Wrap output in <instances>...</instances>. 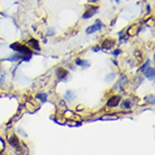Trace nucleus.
Wrapping results in <instances>:
<instances>
[{"label":"nucleus","instance_id":"nucleus-1","mask_svg":"<svg viewBox=\"0 0 155 155\" xmlns=\"http://www.w3.org/2000/svg\"><path fill=\"white\" fill-rule=\"evenodd\" d=\"M10 48L11 49H14V51H16L17 53L19 54H23V55H31L32 56V49L26 46V45H23V44H19V43H14L10 45Z\"/></svg>","mask_w":155,"mask_h":155},{"label":"nucleus","instance_id":"nucleus-2","mask_svg":"<svg viewBox=\"0 0 155 155\" xmlns=\"http://www.w3.org/2000/svg\"><path fill=\"white\" fill-rule=\"evenodd\" d=\"M120 100H122V98H120L119 96L111 97V98L107 101V107H109V108L117 107L118 105H119V102H120Z\"/></svg>","mask_w":155,"mask_h":155},{"label":"nucleus","instance_id":"nucleus-3","mask_svg":"<svg viewBox=\"0 0 155 155\" xmlns=\"http://www.w3.org/2000/svg\"><path fill=\"white\" fill-rule=\"evenodd\" d=\"M97 12H98V7H96V6H92V7H89V9L83 14V16H82V18L83 19H88V18H90V17H92L93 15H96Z\"/></svg>","mask_w":155,"mask_h":155},{"label":"nucleus","instance_id":"nucleus-4","mask_svg":"<svg viewBox=\"0 0 155 155\" xmlns=\"http://www.w3.org/2000/svg\"><path fill=\"white\" fill-rule=\"evenodd\" d=\"M8 143H9L10 146L15 147L16 150H19V145H20V143H19V139H18V137H17L16 135H12L10 138L8 139Z\"/></svg>","mask_w":155,"mask_h":155},{"label":"nucleus","instance_id":"nucleus-5","mask_svg":"<svg viewBox=\"0 0 155 155\" xmlns=\"http://www.w3.org/2000/svg\"><path fill=\"white\" fill-rule=\"evenodd\" d=\"M101 23H100V20H97L96 22V25H92V26H90L89 28H87V34H92V33L97 32V31H99V29H101Z\"/></svg>","mask_w":155,"mask_h":155},{"label":"nucleus","instance_id":"nucleus-6","mask_svg":"<svg viewBox=\"0 0 155 155\" xmlns=\"http://www.w3.org/2000/svg\"><path fill=\"white\" fill-rule=\"evenodd\" d=\"M116 44L115 42V39H111V38H107V39H105L103 41V43H102L101 47L103 49H110L111 47H114V45Z\"/></svg>","mask_w":155,"mask_h":155},{"label":"nucleus","instance_id":"nucleus-7","mask_svg":"<svg viewBox=\"0 0 155 155\" xmlns=\"http://www.w3.org/2000/svg\"><path fill=\"white\" fill-rule=\"evenodd\" d=\"M144 74L150 80H154V68H146L144 70Z\"/></svg>","mask_w":155,"mask_h":155},{"label":"nucleus","instance_id":"nucleus-8","mask_svg":"<svg viewBox=\"0 0 155 155\" xmlns=\"http://www.w3.org/2000/svg\"><path fill=\"white\" fill-rule=\"evenodd\" d=\"M27 44H29V46L35 48L36 51H39V49H41V46H39V44H38V41L35 39V38H31V39L27 42Z\"/></svg>","mask_w":155,"mask_h":155},{"label":"nucleus","instance_id":"nucleus-9","mask_svg":"<svg viewBox=\"0 0 155 155\" xmlns=\"http://www.w3.org/2000/svg\"><path fill=\"white\" fill-rule=\"evenodd\" d=\"M56 75H57V78H59L60 80H63V79H65V78L68 76V71L63 69H57Z\"/></svg>","mask_w":155,"mask_h":155},{"label":"nucleus","instance_id":"nucleus-10","mask_svg":"<svg viewBox=\"0 0 155 155\" xmlns=\"http://www.w3.org/2000/svg\"><path fill=\"white\" fill-rule=\"evenodd\" d=\"M36 98L39 99L42 102H45L47 100V95L46 93H38V95H36Z\"/></svg>","mask_w":155,"mask_h":155},{"label":"nucleus","instance_id":"nucleus-11","mask_svg":"<svg viewBox=\"0 0 155 155\" xmlns=\"http://www.w3.org/2000/svg\"><path fill=\"white\" fill-rule=\"evenodd\" d=\"M78 65H81V66H83V68H88L89 66V63L84 61V60H76V62H75Z\"/></svg>","mask_w":155,"mask_h":155},{"label":"nucleus","instance_id":"nucleus-12","mask_svg":"<svg viewBox=\"0 0 155 155\" xmlns=\"http://www.w3.org/2000/svg\"><path fill=\"white\" fill-rule=\"evenodd\" d=\"M65 98H66V100L71 101V100H73V99H74V93H73V92H71V91L69 90L66 93H65Z\"/></svg>","mask_w":155,"mask_h":155},{"label":"nucleus","instance_id":"nucleus-13","mask_svg":"<svg viewBox=\"0 0 155 155\" xmlns=\"http://www.w3.org/2000/svg\"><path fill=\"white\" fill-rule=\"evenodd\" d=\"M123 108H125V109H130V108H132V102L129 101V100H125V101L123 102Z\"/></svg>","mask_w":155,"mask_h":155},{"label":"nucleus","instance_id":"nucleus-14","mask_svg":"<svg viewBox=\"0 0 155 155\" xmlns=\"http://www.w3.org/2000/svg\"><path fill=\"white\" fill-rule=\"evenodd\" d=\"M148 64H150V61H148V60H147V61H146V62H145V64H144V65H142V68H140V69H139V71H140V72H143V71H144V70L146 69V68H147V66H148Z\"/></svg>","mask_w":155,"mask_h":155},{"label":"nucleus","instance_id":"nucleus-15","mask_svg":"<svg viewBox=\"0 0 155 155\" xmlns=\"http://www.w3.org/2000/svg\"><path fill=\"white\" fill-rule=\"evenodd\" d=\"M119 53H120V49H116V51H114V53H112V54L117 56V55H118V54H119Z\"/></svg>","mask_w":155,"mask_h":155},{"label":"nucleus","instance_id":"nucleus-16","mask_svg":"<svg viewBox=\"0 0 155 155\" xmlns=\"http://www.w3.org/2000/svg\"><path fill=\"white\" fill-rule=\"evenodd\" d=\"M148 98H150V102H152V103H154V96H150Z\"/></svg>","mask_w":155,"mask_h":155},{"label":"nucleus","instance_id":"nucleus-17","mask_svg":"<svg viewBox=\"0 0 155 155\" xmlns=\"http://www.w3.org/2000/svg\"><path fill=\"white\" fill-rule=\"evenodd\" d=\"M115 75L114 74H110V75H108V76H106V80H109V79H111V78H114Z\"/></svg>","mask_w":155,"mask_h":155},{"label":"nucleus","instance_id":"nucleus-18","mask_svg":"<svg viewBox=\"0 0 155 155\" xmlns=\"http://www.w3.org/2000/svg\"><path fill=\"white\" fill-rule=\"evenodd\" d=\"M98 1H99V0H89L90 4H96V2H98Z\"/></svg>","mask_w":155,"mask_h":155},{"label":"nucleus","instance_id":"nucleus-19","mask_svg":"<svg viewBox=\"0 0 155 155\" xmlns=\"http://www.w3.org/2000/svg\"><path fill=\"white\" fill-rule=\"evenodd\" d=\"M100 49V47H93V52H98Z\"/></svg>","mask_w":155,"mask_h":155},{"label":"nucleus","instance_id":"nucleus-20","mask_svg":"<svg viewBox=\"0 0 155 155\" xmlns=\"http://www.w3.org/2000/svg\"><path fill=\"white\" fill-rule=\"evenodd\" d=\"M116 1H117V2H119V1H120V0H116Z\"/></svg>","mask_w":155,"mask_h":155}]
</instances>
